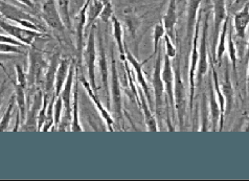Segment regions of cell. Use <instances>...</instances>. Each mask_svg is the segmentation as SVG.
Returning <instances> with one entry per match:
<instances>
[{
    "label": "cell",
    "instance_id": "7a4b0ae2",
    "mask_svg": "<svg viewBox=\"0 0 249 181\" xmlns=\"http://www.w3.org/2000/svg\"><path fill=\"white\" fill-rule=\"evenodd\" d=\"M0 13H1L2 18L4 17L5 19L10 20L11 22L25 27V29L45 32V27L41 25L38 19L27 12L17 8V6L3 1V0H0Z\"/></svg>",
    "mask_w": 249,
    "mask_h": 181
},
{
    "label": "cell",
    "instance_id": "83f0119b",
    "mask_svg": "<svg viewBox=\"0 0 249 181\" xmlns=\"http://www.w3.org/2000/svg\"><path fill=\"white\" fill-rule=\"evenodd\" d=\"M112 23V33H113V38L117 46V50L120 52L121 55V60L122 61H126V52H124V32H123V27L120 22V20L117 19L115 15L112 16L111 20H110Z\"/></svg>",
    "mask_w": 249,
    "mask_h": 181
},
{
    "label": "cell",
    "instance_id": "2e32d148",
    "mask_svg": "<svg viewBox=\"0 0 249 181\" xmlns=\"http://www.w3.org/2000/svg\"><path fill=\"white\" fill-rule=\"evenodd\" d=\"M60 61H61L60 54H54L51 58L50 62H48V66L44 74L43 94L47 97H50V99H52V97L54 95V83H56V74H57Z\"/></svg>",
    "mask_w": 249,
    "mask_h": 181
},
{
    "label": "cell",
    "instance_id": "681fc988",
    "mask_svg": "<svg viewBox=\"0 0 249 181\" xmlns=\"http://www.w3.org/2000/svg\"><path fill=\"white\" fill-rule=\"evenodd\" d=\"M0 18H2V15H1V13H0Z\"/></svg>",
    "mask_w": 249,
    "mask_h": 181
},
{
    "label": "cell",
    "instance_id": "603a6c76",
    "mask_svg": "<svg viewBox=\"0 0 249 181\" xmlns=\"http://www.w3.org/2000/svg\"><path fill=\"white\" fill-rule=\"evenodd\" d=\"M78 72H77V78L74 81L73 85V91H72V104H71V132H82L84 131L83 129L81 122H80V109H79V82H78Z\"/></svg>",
    "mask_w": 249,
    "mask_h": 181
},
{
    "label": "cell",
    "instance_id": "8d00e7d4",
    "mask_svg": "<svg viewBox=\"0 0 249 181\" xmlns=\"http://www.w3.org/2000/svg\"><path fill=\"white\" fill-rule=\"evenodd\" d=\"M103 1V11L100 15V19L102 20L103 22L108 23L110 20H111L112 16L114 15V12H113V6L111 3V0H102Z\"/></svg>",
    "mask_w": 249,
    "mask_h": 181
},
{
    "label": "cell",
    "instance_id": "7c38bea8",
    "mask_svg": "<svg viewBox=\"0 0 249 181\" xmlns=\"http://www.w3.org/2000/svg\"><path fill=\"white\" fill-rule=\"evenodd\" d=\"M209 17L210 13L205 14V19L203 22L202 29V36L201 41H200V51H199V61L196 73L197 75V84L200 86L202 83L204 75L209 71V61H207V30H209Z\"/></svg>",
    "mask_w": 249,
    "mask_h": 181
},
{
    "label": "cell",
    "instance_id": "5b68a950",
    "mask_svg": "<svg viewBox=\"0 0 249 181\" xmlns=\"http://www.w3.org/2000/svg\"><path fill=\"white\" fill-rule=\"evenodd\" d=\"M161 53H160V46H159L158 53L155 57V65L153 71V76H152V86H153L154 91V100H155V111L158 115V118L160 120L162 115V109L164 106L165 101V92H164V85L161 78Z\"/></svg>",
    "mask_w": 249,
    "mask_h": 181
},
{
    "label": "cell",
    "instance_id": "484cf974",
    "mask_svg": "<svg viewBox=\"0 0 249 181\" xmlns=\"http://www.w3.org/2000/svg\"><path fill=\"white\" fill-rule=\"evenodd\" d=\"M71 63V61L68 59H62L60 61L57 74H56V83H54V95H56L57 97L60 95L62 89H63V87L65 85Z\"/></svg>",
    "mask_w": 249,
    "mask_h": 181
},
{
    "label": "cell",
    "instance_id": "ab89813d",
    "mask_svg": "<svg viewBox=\"0 0 249 181\" xmlns=\"http://www.w3.org/2000/svg\"><path fill=\"white\" fill-rule=\"evenodd\" d=\"M0 53H8V54H23V47L17 46L8 43H0Z\"/></svg>",
    "mask_w": 249,
    "mask_h": 181
},
{
    "label": "cell",
    "instance_id": "44dd1931",
    "mask_svg": "<svg viewBox=\"0 0 249 181\" xmlns=\"http://www.w3.org/2000/svg\"><path fill=\"white\" fill-rule=\"evenodd\" d=\"M138 106L141 107V110L142 111L144 116V122H146V126L148 128L149 132H157V121L154 117L153 113L151 112V108L149 106V102L147 100L146 95H144L142 90L138 87V100H137Z\"/></svg>",
    "mask_w": 249,
    "mask_h": 181
},
{
    "label": "cell",
    "instance_id": "f1b7e54d",
    "mask_svg": "<svg viewBox=\"0 0 249 181\" xmlns=\"http://www.w3.org/2000/svg\"><path fill=\"white\" fill-rule=\"evenodd\" d=\"M210 114H211V121H212V130L213 132L217 131L218 125L220 123V117H221V111L220 106L217 100V96L215 93V90H213V86L211 83L210 84Z\"/></svg>",
    "mask_w": 249,
    "mask_h": 181
},
{
    "label": "cell",
    "instance_id": "8992f818",
    "mask_svg": "<svg viewBox=\"0 0 249 181\" xmlns=\"http://www.w3.org/2000/svg\"><path fill=\"white\" fill-rule=\"evenodd\" d=\"M84 57L85 65L87 68V73L89 82H90L91 87L96 92L98 87H96V80H95V68H96V58H98V51H96V37H95V26H91L90 32L88 35L87 43L83 53Z\"/></svg>",
    "mask_w": 249,
    "mask_h": 181
},
{
    "label": "cell",
    "instance_id": "ffe728a7",
    "mask_svg": "<svg viewBox=\"0 0 249 181\" xmlns=\"http://www.w3.org/2000/svg\"><path fill=\"white\" fill-rule=\"evenodd\" d=\"M220 87H221V90H222V93L225 99V115H228L231 112L233 103H234V91H233L232 83L231 81L228 64H226V68L223 75V81L220 84Z\"/></svg>",
    "mask_w": 249,
    "mask_h": 181
},
{
    "label": "cell",
    "instance_id": "f546056e",
    "mask_svg": "<svg viewBox=\"0 0 249 181\" xmlns=\"http://www.w3.org/2000/svg\"><path fill=\"white\" fill-rule=\"evenodd\" d=\"M103 1L102 0H91L90 4L87 10V22H86V30H90L91 26L94 25L95 20L98 19L103 11Z\"/></svg>",
    "mask_w": 249,
    "mask_h": 181
},
{
    "label": "cell",
    "instance_id": "9a60e30c",
    "mask_svg": "<svg viewBox=\"0 0 249 181\" xmlns=\"http://www.w3.org/2000/svg\"><path fill=\"white\" fill-rule=\"evenodd\" d=\"M124 52H126V59L128 61V63L131 66H132L133 69H134L135 74H136V80L138 82V85H140V88L142 90L144 95H146L149 104H151L152 103L151 89L149 87V84H148V82H147L146 76H144L143 72H142V67H143L144 64L147 63L149 59L148 60H144L143 62L137 61V59L134 57L132 54H131V52L128 50L126 45H124Z\"/></svg>",
    "mask_w": 249,
    "mask_h": 181
},
{
    "label": "cell",
    "instance_id": "e0dca14e",
    "mask_svg": "<svg viewBox=\"0 0 249 181\" xmlns=\"http://www.w3.org/2000/svg\"><path fill=\"white\" fill-rule=\"evenodd\" d=\"M99 55L96 58V65L100 68V74H101V81L104 90H105L106 94V102L108 105V109H111V103H110V90H109V81H108V63L106 58V52L103 45V41L100 38L99 41Z\"/></svg>",
    "mask_w": 249,
    "mask_h": 181
},
{
    "label": "cell",
    "instance_id": "f35d334b",
    "mask_svg": "<svg viewBox=\"0 0 249 181\" xmlns=\"http://www.w3.org/2000/svg\"><path fill=\"white\" fill-rule=\"evenodd\" d=\"M207 97L205 94L202 95V103H201V121H202V125H201V130L202 132H206L209 131L207 129V120H209V114H207Z\"/></svg>",
    "mask_w": 249,
    "mask_h": 181
},
{
    "label": "cell",
    "instance_id": "4dcf8cb0",
    "mask_svg": "<svg viewBox=\"0 0 249 181\" xmlns=\"http://www.w3.org/2000/svg\"><path fill=\"white\" fill-rule=\"evenodd\" d=\"M228 22H230V19H228V17H227L222 24V29H221V32L219 34V38H218L216 62L219 66L221 65V63H222V58H223V54L225 53V43H226V38H227Z\"/></svg>",
    "mask_w": 249,
    "mask_h": 181
},
{
    "label": "cell",
    "instance_id": "4316f807",
    "mask_svg": "<svg viewBox=\"0 0 249 181\" xmlns=\"http://www.w3.org/2000/svg\"><path fill=\"white\" fill-rule=\"evenodd\" d=\"M14 85V96H15L16 105L20 112V117H21V122H25V117L27 113V99H26V89L25 87L17 84V83L13 82Z\"/></svg>",
    "mask_w": 249,
    "mask_h": 181
},
{
    "label": "cell",
    "instance_id": "5bb4252c",
    "mask_svg": "<svg viewBox=\"0 0 249 181\" xmlns=\"http://www.w3.org/2000/svg\"><path fill=\"white\" fill-rule=\"evenodd\" d=\"M79 80L81 81L83 87L85 88L86 92H87V94L89 96V99L91 100V102L93 103V105L95 106L96 110H98L99 112H100V114H101V116L103 118V121L105 122V124H106V127L108 128V130L110 132H114V129H113L114 120L112 118L111 114H110L109 111L105 107H104V105L101 103V101L99 100L98 94H96L94 90L92 89L90 82L87 81L85 76H80Z\"/></svg>",
    "mask_w": 249,
    "mask_h": 181
},
{
    "label": "cell",
    "instance_id": "ba28073f",
    "mask_svg": "<svg viewBox=\"0 0 249 181\" xmlns=\"http://www.w3.org/2000/svg\"><path fill=\"white\" fill-rule=\"evenodd\" d=\"M111 86H110V103L113 108L114 113L117 117H123V105H122V90L119 72H117L116 60L114 57V50L111 48Z\"/></svg>",
    "mask_w": 249,
    "mask_h": 181
},
{
    "label": "cell",
    "instance_id": "6da1fadb",
    "mask_svg": "<svg viewBox=\"0 0 249 181\" xmlns=\"http://www.w3.org/2000/svg\"><path fill=\"white\" fill-rule=\"evenodd\" d=\"M176 64L173 66L174 69V100L175 109L178 118V125L180 130L184 128L186 107H188V91L181 78L180 55H176Z\"/></svg>",
    "mask_w": 249,
    "mask_h": 181
},
{
    "label": "cell",
    "instance_id": "4fadbf2b",
    "mask_svg": "<svg viewBox=\"0 0 249 181\" xmlns=\"http://www.w3.org/2000/svg\"><path fill=\"white\" fill-rule=\"evenodd\" d=\"M213 9V60L216 61L217 43L219 34L222 29V24L227 18L226 14V1L225 0H212Z\"/></svg>",
    "mask_w": 249,
    "mask_h": 181
},
{
    "label": "cell",
    "instance_id": "60d3db41",
    "mask_svg": "<svg viewBox=\"0 0 249 181\" xmlns=\"http://www.w3.org/2000/svg\"><path fill=\"white\" fill-rule=\"evenodd\" d=\"M15 72H16V80L17 84L21 85L25 88H27V76L24 72V69L21 65H16L15 66Z\"/></svg>",
    "mask_w": 249,
    "mask_h": 181
},
{
    "label": "cell",
    "instance_id": "ee69618b",
    "mask_svg": "<svg viewBox=\"0 0 249 181\" xmlns=\"http://www.w3.org/2000/svg\"><path fill=\"white\" fill-rule=\"evenodd\" d=\"M5 91H6V85H5V82H3L2 84L0 85V106H1V104L3 102Z\"/></svg>",
    "mask_w": 249,
    "mask_h": 181
},
{
    "label": "cell",
    "instance_id": "7dc6e473",
    "mask_svg": "<svg viewBox=\"0 0 249 181\" xmlns=\"http://www.w3.org/2000/svg\"><path fill=\"white\" fill-rule=\"evenodd\" d=\"M246 61H249V41H248L247 50H246Z\"/></svg>",
    "mask_w": 249,
    "mask_h": 181
},
{
    "label": "cell",
    "instance_id": "ac0fdd59",
    "mask_svg": "<svg viewBox=\"0 0 249 181\" xmlns=\"http://www.w3.org/2000/svg\"><path fill=\"white\" fill-rule=\"evenodd\" d=\"M201 0H189L188 2V17H186V39H188L189 47L192 45V40L197 23Z\"/></svg>",
    "mask_w": 249,
    "mask_h": 181
},
{
    "label": "cell",
    "instance_id": "d590c367",
    "mask_svg": "<svg viewBox=\"0 0 249 181\" xmlns=\"http://www.w3.org/2000/svg\"><path fill=\"white\" fill-rule=\"evenodd\" d=\"M63 111H64L63 102H62L61 97L58 96L53 104V124H54V128H57V130H58L59 124L62 120V116H63Z\"/></svg>",
    "mask_w": 249,
    "mask_h": 181
},
{
    "label": "cell",
    "instance_id": "d6a6232c",
    "mask_svg": "<svg viewBox=\"0 0 249 181\" xmlns=\"http://www.w3.org/2000/svg\"><path fill=\"white\" fill-rule=\"evenodd\" d=\"M15 96L14 94L11 96V99L9 101V105L8 108H6L5 112L3 113V115L0 118V132H5L8 131L9 127H10V123H11V118H12V114L14 108H15Z\"/></svg>",
    "mask_w": 249,
    "mask_h": 181
},
{
    "label": "cell",
    "instance_id": "30bf717a",
    "mask_svg": "<svg viewBox=\"0 0 249 181\" xmlns=\"http://www.w3.org/2000/svg\"><path fill=\"white\" fill-rule=\"evenodd\" d=\"M161 78L164 85L165 92V102H167V114L169 113L168 108L171 107V110L174 115L175 112V100H174V69H173L172 60L165 55L162 68H161Z\"/></svg>",
    "mask_w": 249,
    "mask_h": 181
},
{
    "label": "cell",
    "instance_id": "c3c4849f",
    "mask_svg": "<svg viewBox=\"0 0 249 181\" xmlns=\"http://www.w3.org/2000/svg\"><path fill=\"white\" fill-rule=\"evenodd\" d=\"M206 6H210L212 4V0H204Z\"/></svg>",
    "mask_w": 249,
    "mask_h": 181
},
{
    "label": "cell",
    "instance_id": "52a82bcc",
    "mask_svg": "<svg viewBox=\"0 0 249 181\" xmlns=\"http://www.w3.org/2000/svg\"><path fill=\"white\" fill-rule=\"evenodd\" d=\"M0 29L26 46H32L36 39L45 38L42 32L29 30L18 24L10 23L3 20V18H0Z\"/></svg>",
    "mask_w": 249,
    "mask_h": 181
},
{
    "label": "cell",
    "instance_id": "74e56055",
    "mask_svg": "<svg viewBox=\"0 0 249 181\" xmlns=\"http://www.w3.org/2000/svg\"><path fill=\"white\" fill-rule=\"evenodd\" d=\"M163 40H164V44H165V55L169 57L171 60L175 59L177 55V50L173 43V40L169 37L168 34H165L163 36Z\"/></svg>",
    "mask_w": 249,
    "mask_h": 181
},
{
    "label": "cell",
    "instance_id": "277c9868",
    "mask_svg": "<svg viewBox=\"0 0 249 181\" xmlns=\"http://www.w3.org/2000/svg\"><path fill=\"white\" fill-rule=\"evenodd\" d=\"M200 23H201V12L199 13L197 23L195 25V31H194L193 36V48L190 59V69H189V105L191 114L194 109V97H195V84H196V72L198 67V61H199V30H200Z\"/></svg>",
    "mask_w": 249,
    "mask_h": 181
},
{
    "label": "cell",
    "instance_id": "d6986e66",
    "mask_svg": "<svg viewBox=\"0 0 249 181\" xmlns=\"http://www.w3.org/2000/svg\"><path fill=\"white\" fill-rule=\"evenodd\" d=\"M91 0H86L83 8L77 16V26H75V34H77V48L80 61L83 60V40H84L85 27L87 22V10Z\"/></svg>",
    "mask_w": 249,
    "mask_h": 181
},
{
    "label": "cell",
    "instance_id": "9c48e42d",
    "mask_svg": "<svg viewBox=\"0 0 249 181\" xmlns=\"http://www.w3.org/2000/svg\"><path fill=\"white\" fill-rule=\"evenodd\" d=\"M41 16H42L43 22L51 30L58 33H63L65 31L66 26L62 21L56 0H43L42 8H41Z\"/></svg>",
    "mask_w": 249,
    "mask_h": 181
},
{
    "label": "cell",
    "instance_id": "7bdbcfd3",
    "mask_svg": "<svg viewBox=\"0 0 249 181\" xmlns=\"http://www.w3.org/2000/svg\"><path fill=\"white\" fill-rule=\"evenodd\" d=\"M15 54H8V53H0V64L3 63V62H8L11 60L16 59Z\"/></svg>",
    "mask_w": 249,
    "mask_h": 181
},
{
    "label": "cell",
    "instance_id": "836d02e7",
    "mask_svg": "<svg viewBox=\"0 0 249 181\" xmlns=\"http://www.w3.org/2000/svg\"><path fill=\"white\" fill-rule=\"evenodd\" d=\"M62 21L65 24L66 29L71 27V11H69V0H56Z\"/></svg>",
    "mask_w": 249,
    "mask_h": 181
},
{
    "label": "cell",
    "instance_id": "b9f144b4",
    "mask_svg": "<svg viewBox=\"0 0 249 181\" xmlns=\"http://www.w3.org/2000/svg\"><path fill=\"white\" fill-rule=\"evenodd\" d=\"M0 43H8V44H13V45L24 47L23 43H21L20 41L16 40L15 38H13L12 36H10V35L0 34Z\"/></svg>",
    "mask_w": 249,
    "mask_h": 181
},
{
    "label": "cell",
    "instance_id": "1f68e13d",
    "mask_svg": "<svg viewBox=\"0 0 249 181\" xmlns=\"http://www.w3.org/2000/svg\"><path fill=\"white\" fill-rule=\"evenodd\" d=\"M227 51H228V57H230V60L232 64L233 72H234V73H236V76H237L238 55H237L236 43H234L233 38H232V25L228 26V31H227Z\"/></svg>",
    "mask_w": 249,
    "mask_h": 181
},
{
    "label": "cell",
    "instance_id": "7402d4cb",
    "mask_svg": "<svg viewBox=\"0 0 249 181\" xmlns=\"http://www.w3.org/2000/svg\"><path fill=\"white\" fill-rule=\"evenodd\" d=\"M162 23L165 30V34L169 35V37L174 40L175 39V26L177 23V3L176 0H169V5L167 12L162 17Z\"/></svg>",
    "mask_w": 249,
    "mask_h": 181
},
{
    "label": "cell",
    "instance_id": "f6af8a7d",
    "mask_svg": "<svg viewBox=\"0 0 249 181\" xmlns=\"http://www.w3.org/2000/svg\"><path fill=\"white\" fill-rule=\"evenodd\" d=\"M16 1L22 3L26 6H29V8H33V6H34V3H33L32 0H16Z\"/></svg>",
    "mask_w": 249,
    "mask_h": 181
},
{
    "label": "cell",
    "instance_id": "cb8c5ba5",
    "mask_svg": "<svg viewBox=\"0 0 249 181\" xmlns=\"http://www.w3.org/2000/svg\"><path fill=\"white\" fill-rule=\"evenodd\" d=\"M249 24V1L240 12H238L233 18L232 26L236 31L237 37L244 39L246 36V31Z\"/></svg>",
    "mask_w": 249,
    "mask_h": 181
},
{
    "label": "cell",
    "instance_id": "8fae6325",
    "mask_svg": "<svg viewBox=\"0 0 249 181\" xmlns=\"http://www.w3.org/2000/svg\"><path fill=\"white\" fill-rule=\"evenodd\" d=\"M43 92L38 89L36 92H34L33 97L32 95L27 97V102L30 104L23 126L26 131H33L38 128V115L43 105Z\"/></svg>",
    "mask_w": 249,
    "mask_h": 181
},
{
    "label": "cell",
    "instance_id": "d4e9b609",
    "mask_svg": "<svg viewBox=\"0 0 249 181\" xmlns=\"http://www.w3.org/2000/svg\"><path fill=\"white\" fill-rule=\"evenodd\" d=\"M212 73H213V90H215V93L220 106V111H221L219 131H222L224 127V118H225V99L222 93V90H221V87H220V81H219L217 69L215 68L213 63H212Z\"/></svg>",
    "mask_w": 249,
    "mask_h": 181
},
{
    "label": "cell",
    "instance_id": "f907efd6",
    "mask_svg": "<svg viewBox=\"0 0 249 181\" xmlns=\"http://www.w3.org/2000/svg\"><path fill=\"white\" fill-rule=\"evenodd\" d=\"M231 1H232V2H233V1H236V0H231Z\"/></svg>",
    "mask_w": 249,
    "mask_h": 181
},
{
    "label": "cell",
    "instance_id": "e575fe53",
    "mask_svg": "<svg viewBox=\"0 0 249 181\" xmlns=\"http://www.w3.org/2000/svg\"><path fill=\"white\" fill-rule=\"evenodd\" d=\"M164 35H165V30H164L163 23L161 21L154 26V30H153V54L151 55L150 59L156 57V54L159 50V46H160V41H161V39H163Z\"/></svg>",
    "mask_w": 249,
    "mask_h": 181
},
{
    "label": "cell",
    "instance_id": "bcb514c9",
    "mask_svg": "<svg viewBox=\"0 0 249 181\" xmlns=\"http://www.w3.org/2000/svg\"><path fill=\"white\" fill-rule=\"evenodd\" d=\"M246 84H247V92L249 94V66L247 69V78H246Z\"/></svg>",
    "mask_w": 249,
    "mask_h": 181
},
{
    "label": "cell",
    "instance_id": "3957f363",
    "mask_svg": "<svg viewBox=\"0 0 249 181\" xmlns=\"http://www.w3.org/2000/svg\"><path fill=\"white\" fill-rule=\"evenodd\" d=\"M48 66V62L45 60L44 54L36 48L29 52V68H27V89L31 90L40 84Z\"/></svg>",
    "mask_w": 249,
    "mask_h": 181
}]
</instances>
